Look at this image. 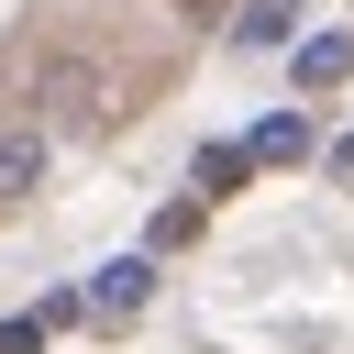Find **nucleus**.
Segmentation results:
<instances>
[{
    "mask_svg": "<svg viewBox=\"0 0 354 354\" xmlns=\"http://www.w3.org/2000/svg\"><path fill=\"white\" fill-rule=\"evenodd\" d=\"M77 299H88V310H100V321H133V310H144V299H155V266H144V254H111V266H100V277H88V288H77Z\"/></svg>",
    "mask_w": 354,
    "mask_h": 354,
    "instance_id": "obj_2",
    "label": "nucleus"
},
{
    "mask_svg": "<svg viewBox=\"0 0 354 354\" xmlns=\"http://www.w3.org/2000/svg\"><path fill=\"white\" fill-rule=\"evenodd\" d=\"M177 11H188V22H221V0H177Z\"/></svg>",
    "mask_w": 354,
    "mask_h": 354,
    "instance_id": "obj_10",
    "label": "nucleus"
},
{
    "mask_svg": "<svg viewBox=\"0 0 354 354\" xmlns=\"http://www.w3.org/2000/svg\"><path fill=\"white\" fill-rule=\"evenodd\" d=\"M243 155H254V166H299V155H310V122H299V111H277V122H254V133H243Z\"/></svg>",
    "mask_w": 354,
    "mask_h": 354,
    "instance_id": "obj_3",
    "label": "nucleus"
},
{
    "mask_svg": "<svg viewBox=\"0 0 354 354\" xmlns=\"http://www.w3.org/2000/svg\"><path fill=\"white\" fill-rule=\"evenodd\" d=\"M199 221H210V199H166V210H155V254H177V243H199Z\"/></svg>",
    "mask_w": 354,
    "mask_h": 354,
    "instance_id": "obj_7",
    "label": "nucleus"
},
{
    "mask_svg": "<svg viewBox=\"0 0 354 354\" xmlns=\"http://www.w3.org/2000/svg\"><path fill=\"white\" fill-rule=\"evenodd\" d=\"M44 177V133H0V199H33Z\"/></svg>",
    "mask_w": 354,
    "mask_h": 354,
    "instance_id": "obj_5",
    "label": "nucleus"
},
{
    "mask_svg": "<svg viewBox=\"0 0 354 354\" xmlns=\"http://www.w3.org/2000/svg\"><path fill=\"white\" fill-rule=\"evenodd\" d=\"M243 177H254L243 144H210V155H199V199H221V188H243Z\"/></svg>",
    "mask_w": 354,
    "mask_h": 354,
    "instance_id": "obj_6",
    "label": "nucleus"
},
{
    "mask_svg": "<svg viewBox=\"0 0 354 354\" xmlns=\"http://www.w3.org/2000/svg\"><path fill=\"white\" fill-rule=\"evenodd\" d=\"M232 33H243V44H288V0H243Z\"/></svg>",
    "mask_w": 354,
    "mask_h": 354,
    "instance_id": "obj_8",
    "label": "nucleus"
},
{
    "mask_svg": "<svg viewBox=\"0 0 354 354\" xmlns=\"http://www.w3.org/2000/svg\"><path fill=\"white\" fill-rule=\"evenodd\" d=\"M354 77V33H310L299 44V88H343Z\"/></svg>",
    "mask_w": 354,
    "mask_h": 354,
    "instance_id": "obj_4",
    "label": "nucleus"
},
{
    "mask_svg": "<svg viewBox=\"0 0 354 354\" xmlns=\"http://www.w3.org/2000/svg\"><path fill=\"white\" fill-rule=\"evenodd\" d=\"M332 177H354V133H343V144H332Z\"/></svg>",
    "mask_w": 354,
    "mask_h": 354,
    "instance_id": "obj_9",
    "label": "nucleus"
},
{
    "mask_svg": "<svg viewBox=\"0 0 354 354\" xmlns=\"http://www.w3.org/2000/svg\"><path fill=\"white\" fill-rule=\"evenodd\" d=\"M11 77H22V100L55 111V122H111V111H122V77H111L88 44H22Z\"/></svg>",
    "mask_w": 354,
    "mask_h": 354,
    "instance_id": "obj_1",
    "label": "nucleus"
}]
</instances>
